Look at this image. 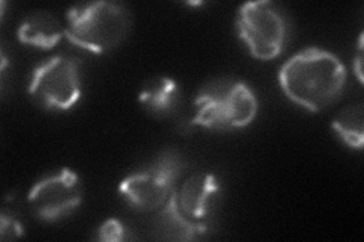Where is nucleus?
I'll list each match as a JSON object with an SVG mask.
<instances>
[{"label":"nucleus","instance_id":"1a4fd4ad","mask_svg":"<svg viewBox=\"0 0 364 242\" xmlns=\"http://www.w3.org/2000/svg\"><path fill=\"white\" fill-rule=\"evenodd\" d=\"M65 37L60 20L48 11H36L21 20L17 38L21 44L41 50H50Z\"/></svg>","mask_w":364,"mask_h":242},{"label":"nucleus","instance_id":"f257e3e1","mask_svg":"<svg viewBox=\"0 0 364 242\" xmlns=\"http://www.w3.org/2000/svg\"><path fill=\"white\" fill-rule=\"evenodd\" d=\"M346 67L333 52L306 48L282 64L278 82L286 97L310 112L334 105L346 87Z\"/></svg>","mask_w":364,"mask_h":242},{"label":"nucleus","instance_id":"ddd939ff","mask_svg":"<svg viewBox=\"0 0 364 242\" xmlns=\"http://www.w3.org/2000/svg\"><path fill=\"white\" fill-rule=\"evenodd\" d=\"M132 238L134 236L129 233L127 226L119 221L117 218H108L96 230V239L102 242H123Z\"/></svg>","mask_w":364,"mask_h":242},{"label":"nucleus","instance_id":"f03ea898","mask_svg":"<svg viewBox=\"0 0 364 242\" xmlns=\"http://www.w3.org/2000/svg\"><path fill=\"white\" fill-rule=\"evenodd\" d=\"M196 114L191 124L226 132L245 129L258 114V99L246 82L234 77H219L205 84L193 100Z\"/></svg>","mask_w":364,"mask_h":242},{"label":"nucleus","instance_id":"6e6552de","mask_svg":"<svg viewBox=\"0 0 364 242\" xmlns=\"http://www.w3.org/2000/svg\"><path fill=\"white\" fill-rule=\"evenodd\" d=\"M222 183L211 172H198L178 185L172 197L179 212L196 223H207L218 209Z\"/></svg>","mask_w":364,"mask_h":242},{"label":"nucleus","instance_id":"20e7f679","mask_svg":"<svg viewBox=\"0 0 364 242\" xmlns=\"http://www.w3.org/2000/svg\"><path fill=\"white\" fill-rule=\"evenodd\" d=\"M235 31L249 55L259 61L275 60L289 41V20L270 0H255L238 6Z\"/></svg>","mask_w":364,"mask_h":242},{"label":"nucleus","instance_id":"7ed1b4c3","mask_svg":"<svg viewBox=\"0 0 364 242\" xmlns=\"http://www.w3.org/2000/svg\"><path fill=\"white\" fill-rule=\"evenodd\" d=\"M65 38L90 53L102 55L120 45L132 26L127 5L119 2H90L67 11Z\"/></svg>","mask_w":364,"mask_h":242},{"label":"nucleus","instance_id":"423d86ee","mask_svg":"<svg viewBox=\"0 0 364 242\" xmlns=\"http://www.w3.org/2000/svg\"><path fill=\"white\" fill-rule=\"evenodd\" d=\"M82 61L72 55H56L33 68L29 94L40 106L50 111H68L82 96Z\"/></svg>","mask_w":364,"mask_h":242},{"label":"nucleus","instance_id":"4468645a","mask_svg":"<svg viewBox=\"0 0 364 242\" xmlns=\"http://www.w3.org/2000/svg\"><path fill=\"white\" fill-rule=\"evenodd\" d=\"M23 235H25V230H23V226L17 218L2 212V215H0V239H17Z\"/></svg>","mask_w":364,"mask_h":242},{"label":"nucleus","instance_id":"0eeeda50","mask_svg":"<svg viewBox=\"0 0 364 242\" xmlns=\"http://www.w3.org/2000/svg\"><path fill=\"white\" fill-rule=\"evenodd\" d=\"M84 199L79 176L70 168H61L33 185L28 194L32 214L44 223H56L72 215Z\"/></svg>","mask_w":364,"mask_h":242},{"label":"nucleus","instance_id":"39448f33","mask_svg":"<svg viewBox=\"0 0 364 242\" xmlns=\"http://www.w3.org/2000/svg\"><path fill=\"white\" fill-rule=\"evenodd\" d=\"M184 163L175 150L159 153L146 168L122 179L119 194L132 209L141 212L158 211L178 188Z\"/></svg>","mask_w":364,"mask_h":242},{"label":"nucleus","instance_id":"f8f14e48","mask_svg":"<svg viewBox=\"0 0 364 242\" xmlns=\"http://www.w3.org/2000/svg\"><path fill=\"white\" fill-rule=\"evenodd\" d=\"M333 131L348 147L361 150L364 144V109L361 103L341 109L331 123Z\"/></svg>","mask_w":364,"mask_h":242},{"label":"nucleus","instance_id":"9d476101","mask_svg":"<svg viewBox=\"0 0 364 242\" xmlns=\"http://www.w3.org/2000/svg\"><path fill=\"white\" fill-rule=\"evenodd\" d=\"M210 224L196 223L182 215L172 195L167 203L158 209L156 233L158 238L170 241H195L208 233Z\"/></svg>","mask_w":364,"mask_h":242},{"label":"nucleus","instance_id":"9b49d317","mask_svg":"<svg viewBox=\"0 0 364 242\" xmlns=\"http://www.w3.org/2000/svg\"><path fill=\"white\" fill-rule=\"evenodd\" d=\"M139 101L155 115L172 114L181 101L179 85L172 77H154L140 91Z\"/></svg>","mask_w":364,"mask_h":242},{"label":"nucleus","instance_id":"2eb2a0df","mask_svg":"<svg viewBox=\"0 0 364 242\" xmlns=\"http://www.w3.org/2000/svg\"><path fill=\"white\" fill-rule=\"evenodd\" d=\"M354 73L358 79V82L361 84L363 82V35L360 37V41H358V52L354 57Z\"/></svg>","mask_w":364,"mask_h":242}]
</instances>
